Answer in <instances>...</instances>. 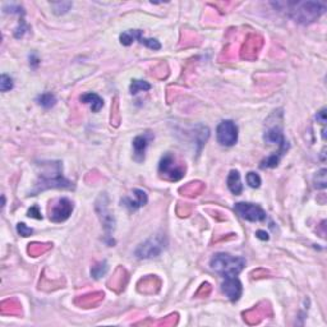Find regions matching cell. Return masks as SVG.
Wrapping results in <instances>:
<instances>
[{
	"instance_id": "6da1fadb",
	"label": "cell",
	"mask_w": 327,
	"mask_h": 327,
	"mask_svg": "<svg viewBox=\"0 0 327 327\" xmlns=\"http://www.w3.org/2000/svg\"><path fill=\"white\" fill-rule=\"evenodd\" d=\"M40 172L37 174V181L35 188L31 191V196L50 188L58 189H70L73 184L63 175V164L60 161H42L37 164Z\"/></svg>"
},
{
	"instance_id": "7a4b0ae2",
	"label": "cell",
	"mask_w": 327,
	"mask_h": 327,
	"mask_svg": "<svg viewBox=\"0 0 327 327\" xmlns=\"http://www.w3.org/2000/svg\"><path fill=\"white\" fill-rule=\"evenodd\" d=\"M285 6L286 14L296 22L309 25L317 21L326 10V5L320 1H294V3H279Z\"/></svg>"
},
{
	"instance_id": "3957f363",
	"label": "cell",
	"mask_w": 327,
	"mask_h": 327,
	"mask_svg": "<svg viewBox=\"0 0 327 327\" xmlns=\"http://www.w3.org/2000/svg\"><path fill=\"white\" fill-rule=\"evenodd\" d=\"M245 258L235 257L228 253H217L211 260V268L222 277H234L245 267Z\"/></svg>"
},
{
	"instance_id": "277c9868",
	"label": "cell",
	"mask_w": 327,
	"mask_h": 327,
	"mask_svg": "<svg viewBox=\"0 0 327 327\" xmlns=\"http://www.w3.org/2000/svg\"><path fill=\"white\" fill-rule=\"evenodd\" d=\"M185 162L178 159L173 153H165L160 160L159 164V174L160 178L168 181H179L184 178Z\"/></svg>"
},
{
	"instance_id": "5b68a950",
	"label": "cell",
	"mask_w": 327,
	"mask_h": 327,
	"mask_svg": "<svg viewBox=\"0 0 327 327\" xmlns=\"http://www.w3.org/2000/svg\"><path fill=\"white\" fill-rule=\"evenodd\" d=\"M166 247V238L162 234L153 235L152 238L147 239L145 243L138 245L134 254L140 260H147V258H153L160 256L164 248Z\"/></svg>"
},
{
	"instance_id": "8992f818",
	"label": "cell",
	"mask_w": 327,
	"mask_h": 327,
	"mask_svg": "<svg viewBox=\"0 0 327 327\" xmlns=\"http://www.w3.org/2000/svg\"><path fill=\"white\" fill-rule=\"evenodd\" d=\"M73 212V202L69 198H59L53 201L49 207V217L53 222H63L69 219Z\"/></svg>"
},
{
	"instance_id": "52a82bcc",
	"label": "cell",
	"mask_w": 327,
	"mask_h": 327,
	"mask_svg": "<svg viewBox=\"0 0 327 327\" xmlns=\"http://www.w3.org/2000/svg\"><path fill=\"white\" fill-rule=\"evenodd\" d=\"M234 210L241 219L248 220V221L260 222L266 220V212L258 205L238 202V204L234 205Z\"/></svg>"
},
{
	"instance_id": "ba28073f",
	"label": "cell",
	"mask_w": 327,
	"mask_h": 327,
	"mask_svg": "<svg viewBox=\"0 0 327 327\" xmlns=\"http://www.w3.org/2000/svg\"><path fill=\"white\" fill-rule=\"evenodd\" d=\"M264 46V38L257 33H251L245 38V42L240 49V58L243 60L253 61L257 59L260 50Z\"/></svg>"
},
{
	"instance_id": "9c48e42d",
	"label": "cell",
	"mask_w": 327,
	"mask_h": 327,
	"mask_svg": "<svg viewBox=\"0 0 327 327\" xmlns=\"http://www.w3.org/2000/svg\"><path fill=\"white\" fill-rule=\"evenodd\" d=\"M217 142L222 146L230 147L238 141V128L232 120H225L219 124L216 130Z\"/></svg>"
},
{
	"instance_id": "30bf717a",
	"label": "cell",
	"mask_w": 327,
	"mask_h": 327,
	"mask_svg": "<svg viewBox=\"0 0 327 327\" xmlns=\"http://www.w3.org/2000/svg\"><path fill=\"white\" fill-rule=\"evenodd\" d=\"M96 212L99 215L100 221L102 222V225H104V229L108 233V237L115 228V220L114 216H113V213L110 212L108 206V197H106L105 194H102L100 196V198L96 202Z\"/></svg>"
},
{
	"instance_id": "8fae6325",
	"label": "cell",
	"mask_w": 327,
	"mask_h": 327,
	"mask_svg": "<svg viewBox=\"0 0 327 327\" xmlns=\"http://www.w3.org/2000/svg\"><path fill=\"white\" fill-rule=\"evenodd\" d=\"M273 312L268 302H261L256 307H253L249 311L243 313L244 321L248 325H257L260 324L265 317H272Z\"/></svg>"
},
{
	"instance_id": "7c38bea8",
	"label": "cell",
	"mask_w": 327,
	"mask_h": 327,
	"mask_svg": "<svg viewBox=\"0 0 327 327\" xmlns=\"http://www.w3.org/2000/svg\"><path fill=\"white\" fill-rule=\"evenodd\" d=\"M264 141L266 143H268V145H277V146H279V151H277L276 153H279L281 157H283L284 153L289 149V145H288L285 137H284L281 127L268 128L264 134Z\"/></svg>"
},
{
	"instance_id": "4fadbf2b",
	"label": "cell",
	"mask_w": 327,
	"mask_h": 327,
	"mask_svg": "<svg viewBox=\"0 0 327 327\" xmlns=\"http://www.w3.org/2000/svg\"><path fill=\"white\" fill-rule=\"evenodd\" d=\"M221 290L228 297L229 300L237 302V300L240 299L241 293H243V286H241V283L235 276L226 277L225 281L221 285Z\"/></svg>"
},
{
	"instance_id": "5bb4252c",
	"label": "cell",
	"mask_w": 327,
	"mask_h": 327,
	"mask_svg": "<svg viewBox=\"0 0 327 327\" xmlns=\"http://www.w3.org/2000/svg\"><path fill=\"white\" fill-rule=\"evenodd\" d=\"M129 280V273L124 268L123 266L117 267V270L114 271V275L110 277L108 281V286L111 290H114L117 293H121L128 284Z\"/></svg>"
},
{
	"instance_id": "9a60e30c",
	"label": "cell",
	"mask_w": 327,
	"mask_h": 327,
	"mask_svg": "<svg viewBox=\"0 0 327 327\" xmlns=\"http://www.w3.org/2000/svg\"><path fill=\"white\" fill-rule=\"evenodd\" d=\"M104 300V293L102 292H92L87 293L85 296L77 297L74 299V304L80 308H95Z\"/></svg>"
},
{
	"instance_id": "2e32d148",
	"label": "cell",
	"mask_w": 327,
	"mask_h": 327,
	"mask_svg": "<svg viewBox=\"0 0 327 327\" xmlns=\"http://www.w3.org/2000/svg\"><path fill=\"white\" fill-rule=\"evenodd\" d=\"M153 140L152 133H143L141 136H137L133 140V151L134 160L138 162H142L145 160V153L149 143Z\"/></svg>"
},
{
	"instance_id": "e0dca14e",
	"label": "cell",
	"mask_w": 327,
	"mask_h": 327,
	"mask_svg": "<svg viewBox=\"0 0 327 327\" xmlns=\"http://www.w3.org/2000/svg\"><path fill=\"white\" fill-rule=\"evenodd\" d=\"M137 289L142 294H156L161 289V280L156 275H149L138 281Z\"/></svg>"
},
{
	"instance_id": "ac0fdd59",
	"label": "cell",
	"mask_w": 327,
	"mask_h": 327,
	"mask_svg": "<svg viewBox=\"0 0 327 327\" xmlns=\"http://www.w3.org/2000/svg\"><path fill=\"white\" fill-rule=\"evenodd\" d=\"M121 204L127 207L130 211H137L140 207L145 206L147 204V194L146 192L141 191V189H134L132 192V196L123 198Z\"/></svg>"
},
{
	"instance_id": "d6986e66",
	"label": "cell",
	"mask_w": 327,
	"mask_h": 327,
	"mask_svg": "<svg viewBox=\"0 0 327 327\" xmlns=\"http://www.w3.org/2000/svg\"><path fill=\"white\" fill-rule=\"evenodd\" d=\"M226 184H228L229 191L235 196H238L243 192V184H241L240 174H239L238 170H230L228 179H226Z\"/></svg>"
},
{
	"instance_id": "ffe728a7",
	"label": "cell",
	"mask_w": 327,
	"mask_h": 327,
	"mask_svg": "<svg viewBox=\"0 0 327 327\" xmlns=\"http://www.w3.org/2000/svg\"><path fill=\"white\" fill-rule=\"evenodd\" d=\"M0 312L5 316H19L22 313V307L17 299H6L0 305Z\"/></svg>"
},
{
	"instance_id": "44dd1931",
	"label": "cell",
	"mask_w": 327,
	"mask_h": 327,
	"mask_svg": "<svg viewBox=\"0 0 327 327\" xmlns=\"http://www.w3.org/2000/svg\"><path fill=\"white\" fill-rule=\"evenodd\" d=\"M205 191V184L202 181H191L188 184L183 185V187L179 189V193L185 196V197H197L200 196L202 192Z\"/></svg>"
},
{
	"instance_id": "7402d4cb",
	"label": "cell",
	"mask_w": 327,
	"mask_h": 327,
	"mask_svg": "<svg viewBox=\"0 0 327 327\" xmlns=\"http://www.w3.org/2000/svg\"><path fill=\"white\" fill-rule=\"evenodd\" d=\"M80 100L81 102H83V104H87V105L91 106L92 111H95V113L101 110L102 106H104V101H102V99L97 95V93L87 92L85 93V95L81 96Z\"/></svg>"
},
{
	"instance_id": "603a6c76",
	"label": "cell",
	"mask_w": 327,
	"mask_h": 327,
	"mask_svg": "<svg viewBox=\"0 0 327 327\" xmlns=\"http://www.w3.org/2000/svg\"><path fill=\"white\" fill-rule=\"evenodd\" d=\"M51 247H53L51 243L33 241V243H30L29 247H27V253H29L31 257H38V256H42V254L50 251Z\"/></svg>"
},
{
	"instance_id": "cb8c5ba5",
	"label": "cell",
	"mask_w": 327,
	"mask_h": 327,
	"mask_svg": "<svg viewBox=\"0 0 327 327\" xmlns=\"http://www.w3.org/2000/svg\"><path fill=\"white\" fill-rule=\"evenodd\" d=\"M143 35V31L141 30H129V31L123 32L120 35V42L124 46H129L134 41H138Z\"/></svg>"
},
{
	"instance_id": "d4e9b609",
	"label": "cell",
	"mask_w": 327,
	"mask_h": 327,
	"mask_svg": "<svg viewBox=\"0 0 327 327\" xmlns=\"http://www.w3.org/2000/svg\"><path fill=\"white\" fill-rule=\"evenodd\" d=\"M327 170L326 169H321L313 177V184H315L316 189H325L327 187Z\"/></svg>"
},
{
	"instance_id": "484cf974",
	"label": "cell",
	"mask_w": 327,
	"mask_h": 327,
	"mask_svg": "<svg viewBox=\"0 0 327 327\" xmlns=\"http://www.w3.org/2000/svg\"><path fill=\"white\" fill-rule=\"evenodd\" d=\"M130 93L132 95H137L138 92H145V91H149L151 89V85L149 82H145V81L140 80H133L130 83Z\"/></svg>"
},
{
	"instance_id": "4316f807",
	"label": "cell",
	"mask_w": 327,
	"mask_h": 327,
	"mask_svg": "<svg viewBox=\"0 0 327 327\" xmlns=\"http://www.w3.org/2000/svg\"><path fill=\"white\" fill-rule=\"evenodd\" d=\"M108 262H106V261H101L99 264H96L95 266H92V268H91V275H92L93 279L99 280L108 272Z\"/></svg>"
},
{
	"instance_id": "83f0119b",
	"label": "cell",
	"mask_w": 327,
	"mask_h": 327,
	"mask_svg": "<svg viewBox=\"0 0 327 327\" xmlns=\"http://www.w3.org/2000/svg\"><path fill=\"white\" fill-rule=\"evenodd\" d=\"M121 117H120V108H119V101H118V97H115L114 102H113V105H111V125H114V127H119V124H120Z\"/></svg>"
},
{
	"instance_id": "f1b7e54d",
	"label": "cell",
	"mask_w": 327,
	"mask_h": 327,
	"mask_svg": "<svg viewBox=\"0 0 327 327\" xmlns=\"http://www.w3.org/2000/svg\"><path fill=\"white\" fill-rule=\"evenodd\" d=\"M37 102L42 108H53L55 105V102H57V99H55V96L53 95L51 92H45L42 95H40L37 97Z\"/></svg>"
},
{
	"instance_id": "f546056e",
	"label": "cell",
	"mask_w": 327,
	"mask_h": 327,
	"mask_svg": "<svg viewBox=\"0 0 327 327\" xmlns=\"http://www.w3.org/2000/svg\"><path fill=\"white\" fill-rule=\"evenodd\" d=\"M280 159H281V156L279 155V153H273V155L268 156L267 159L262 160L261 161V169H268V168H276L277 165H279L280 162Z\"/></svg>"
},
{
	"instance_id": "4dcf8cb0",
	"label": "cell",
	"mask_w": 327,
	"mask_h": 327,
	"mask_svg": "<svg viewBox=\"0 0 327 327\" xmlns=\"http://www.w3.org/2000/svg\"><path fill=\"white\" fill-rule=\"evenodd\" d=\"M51 6H53L55 14L60 16V14H65L70 9L72 3L70 1H59V3H51Z\"/></svg>"
},
{
	"instance_id": "1f68e13d",
	"label": "cell",
	"mask_w": 327,
	"mask_h": 327,
	"mask_svg": "<svg viewBox=\"0 0 327 327\" xmlns=\"http://www.w3.org/2000/svg\"><path fill=\"white\" fill-rule=\"evenodd\" d=\"M13 89V80L10 78V76L3 73L1 74V78H0V89L1 92H8Z\"/></svg>"
},
{
	"instance_id": "d6a6232c",
	"label": "cell",
	"mask_w": 327,
	"mask_h": 327,
	"mask_svg": "<svg viewBox=\"0 0 327 327\" xmlns=\"http://www.w3.org/2000/svg\"><path fill=\"white\" fill-rule=\"evenodd\" d=\"M211 292H212V286H211V284L204 283L200 286V289L196 292L194 297H196V298H207V297L211 294Z\"/></svg>"
},
{
	"instance_id": "836d02e7",
	"label": "cell",
	"mask_w": 327,
	"mask_h": 327,
	"mask_svg": "<svg viewBox=\"0 0 327 327\" xmlns=\"http://www.w3.org/2000/svg\"><path fill=\"white\" fill-rule=\"evenodd\" d=\"M138 42L142 45H145V46H147L149 49H152V50H160V49H161V44H160L157 40H155V38L141 37L140 40H138Z\"/></svg>"
},
{
	"instance_id": "e575fe53",
	"label": "cell",
	"mask_w": 327,
	"mask_h": 327,
	"mask_svg": "<svg viewBox=\"0 0 327 327\" xmlns=\"http://www.w3.org/2000/svg\"><path fill=\"white\" fill-rule=\"evenodd\" d=\"M247 183L249 184V187L252 188H258L261 185V178L257 173L251 172L247 174Z\"/></svg>"
},
{
	"instance_id": "d590c367",
	"label": "cell",
	"mask_w": 327,
	"mask_h": 327,
	"mask_svg": "<svg viewBox=\"0 0 327 327\" xmlns=\"http://www.w3.org/2000/svg\"><path fill=\"white\" fill-rule=\"evenodd\" d=\"M192 212V206L188 204H181L179 202L178 206H177V213H178L180 217H187L189 216Z\"/></svg>"
},
{
	"instance_id": "8d00e7d4",
	"label": "cell",
	"mask_w": 327,
	"mask_h": 327,
	"mask_svg": "<svg viewBox=\"0 0 327 327\" xmlns=\"http://www.w3.org/2000/svg\"><path fill=\"white\" fill-rule=\"evenodd\" d=\"M178 322V313H172L169 315L165 320H161L159 322H155V325H160V326H174Z\"/></svg>"
},
{
	"instance_id": "74e56055",
	"label": "cell",
	"mask_w": 327,
	"mask_h": 327,
	"mask_svg": "<svg viewBox=\"0 0 327 327\" xmlns=\"http://www.w3.org/2000/svg\"><path fill=\"white\" fill-rule=\"evenodd\" d=\"M155 70H159V72H155V73H151L153 77H157V78H166L168 77V73H164V69H169L168 65H166V63H160L159 65H156L155 68H153Z\"/></svg>"
},
{
	"instance_id": "f35d334b",
	"label": "cell",
	"mask_w": 327,
	"mask_h": 327,
	"mask_svg": "<svg viewBox=\"0 0 327 327\" xmlns=\"http://www.w3.org/2000/svg\"><path fill=\"white\" fill-rule=\"evenodd\" d=\"M17 232L19 233V235H22V237H30V235L33 233V230H32L31 228H29L26 224H23V222H19L18 225H17Z\"/></svg>"
},
{
	"instance_id": "ab89813d",
	"label": "cell",
	"mask_w": 327,
	"mask_h": 327,
	"mask_svg": "<svg viewBox=\"0 0 327 327\" xmlns=\"http://www.w3.org/2000/svg\"><path fill=\"white\" fill-rule=\"evenodd\" d=\"M27 31V26H26V22L25 19H21L19 21V25L18 27L16 29V32H14V36H16L17 38H21L23 35H25V32Z\"/></svg>"
},
{
	"instance_id": "60d3db41",
	"label": "cell",
	"mask_w": 327,
	"mask_h": 327,
	"mask_svg": "<svg viewBox=\"0 0 327 327\" xmlns=\"http://www.w3.org/2000/svg\"><path fill=\"white\" fill-rule=\"evenodd\" d=\"M27 216L32 217V219H37V220L42 219V215H41V212H40V208H38V206H32L31 208L27 211Z\"/></svg>"
},
{
	"instance_id": "b9f144b4",
	"label": "cell",
	"mask_w": 327,
	"mask_h": 327,
	"mask_svg": "<svg viewBox=\"0 0 327 327\" xmlns=\"http://www.w3.org/2000/svg\"><path fill=\"white\" fill-rule=\"evenodd\" d=\"M316 120L318 121V123H321L322 125H325L327 121V118H326V108H322L321 110L318 111L317 115H316Z\"/></svg>"
},
{
	"instance_id": "7bdbcfd3",
	"label": "cell",
	"mask_w": 327,
	"mask_h": 327,
	"mask_svg": "<svg viewBox=\"0 0 327 327\" xmlns=\"http://www.w3.org/2000/svg\"><path fill=\"white\" fill-rule=\"evenodd\" d=\"M256 235H257V238L261 239V240H268V239H270L268 234H267L266 232H264V230H258V232L256 233Z\"/></svg>"
}]
</instances>
